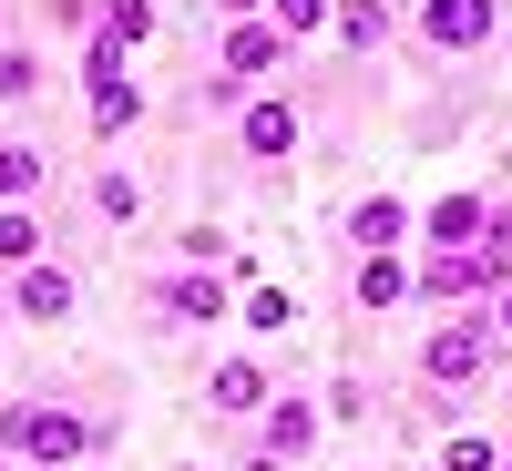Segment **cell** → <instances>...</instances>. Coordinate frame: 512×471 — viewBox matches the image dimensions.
Returning <instances> with one entry per match:
<instances>
[{"mask_svg":"<svg viewBox=\"0 0 512 471\" xmlns=\"http://www.w3.org/2000/svg\"><path fill=\"white\" fill-rule=\"evenodd\" d=\"M0 451L31 461V471H82L93 461V420L62 410V400H11L0 410Z\"/></svg>","mask_w":512,"mask_h":471,"instance_id":"cell-1","label":"cell"},{"mask_svg":"<svg viewBox=\"0 0 512 471\" xmlns=\"http://www.w3.org/2000/svg\"><path fill=\"white\" fill-rule=\"evenodd\" d=\"M492 359H502V338H492L482 308H451V318L420 328V379H431V390H482Z\"/></svg>","mask_w":512,"mask_h":471,"instance_id":"cell-2","label":"cell"},{"mask_svg":"<svg viewBox=\"0 0 512 471\" xmlns=\"http://www.w3.org/2000/svg\"><path fill=\"white\" fill-rule=\"evenodd\" d=\"M277 62H287V31H277V21H226V72H216V103H246Z\"/></svg>","mask_w":512,"mask_h":471,"instance_id":"cell-3","label":"cell"},{"mask_svg":"<svg viewBox=\"0 0 512 471\" xmlns=\"http://www.w3.org/2000/svg\"><path fill=\"white\" fill-rule=\"evenodd\" d=\"M492 31H502V0H420V41L431 52H492Z\"/></svg>","mask_w":512,"mask_h":471,"instance_id":"cell-4","label":"cell"},{"mask_svg":"<svg viewBox=\"0 0 512 471\" xmlns=\"http://www.w3.org/2000/svg\"><path fill=\"white\" fill-rule=\"evenodd\" d=\"M297 144H308L297 103H277V93H246V113H236V154H246V164H287Z\"/></svg>","mask_w":512,"mask_h":471,"instance_id":"cell-5","label":"cell"},{"mask_svg":"<svg viewBox=\"0 0 512 471\" xmlns=\"http://www.w3.org/2000/svg\"><path fill=\"white\" fill-rule=\"evenodd\" d=\"M72 297H82V287H72V267H52V256L11 267V308H21L31 328H62V318H72Z\"/></svg>","mask_w":512,"mask_h":471,"instance_id":"cell-6","label":"cell"},{"mask_svg":"<svg viewBox=\"0 0 512 471\" xmlns=\"http://www.w3.org/2000/svg\"><path fill=\"white\" fill-rule=\"evenodd\" d=\"M154 308L175 328H205V318H226V277L216 267H175V277H154Z\"/></svg>","mask_w":512,"mask_h":471,"instance_id":"cell-7","label":"cell"},{"mask_svg":"<svg viewBox=\"0 0 512 471\" xmlns=\"http://www.w3.org/2000/svg\"><path fill=\"white\" fill-rule=\"evenodd\" d=\"M482 216H492V195H441L431 216H410L420 246H482Z\"/></svg>","mask_w":512,"mask_h":471,"instance_id":"cell-8","label":"cell"},{"mask_svg":"<svg viewBox=\"0 0 512 471\" xmlns=\"http://www.w3.org/2000/svg\"><path fill=\"white\" fill-rule=\"evenodd\" d=\"M400 236H410V205H400V195H359V205H349V246H359V256H390Z\"/></svg>","mask_w":512,"mask_h":471,"instance_id":"cell-9","label":"cell"},{"mask_svg":"<svg viewBox=\"0 0 512 471\" xmlns=\"http://www.w3.org/2000/svg\"><path fill=\"white\" fill-rule=\"evenodd\" d=\"M144 123V82L134 72H93V134L113 144V134H134Z\"/></svg>","mask_w":512,"mask_h":471,"instance_id":"cell-10","label":"cell"},{"mask_svg":"<svg viewBox=\"0 0 512 471\" xmlns=\"http://www.w3.org/2000/svg\"><path fill=\"white\" fill-rule=\"evenodd\" d=\"M205 400H216L226 420H246V410H267V369H256V359H226L216 379H205Z\"/></svg>","mask_w":512,"mask_h":471,"instance_id":"cell-11","label":"cell"},{"mask_svg":"<svg viewBox=\"0 0 512 471\" xmlns=\"http://www.w3.org/2000/svg\"><path fill=\"white\" fill-rule=\"evenodd\" d=\"M318 431H328V420H318L308 400H277V410H267V461H297V451H318Z\"/></svg>","mask_w":512,"mask_h":471,"instance_id":"cell-12","label":"cell"},{"mask_svg":"<svg viewBox=\"0 0 512 471\" xmlns=\"http://www.w3.org/2000/svg\"><path fill=\"white\" fill-rule=\"evenodd\" d=\"M472 267H482V297H492V287H512V205H492V216H482Z\"/></svg>","mask_w":512,"mask_h":471,"instance_id":"cell-13","label":"cell"},{"mask_svg":"<svg viewBox=\"0 0 512 471\" xmlns=\"http://www.w3.org/2000/svg\"><path fill=\"white\" fill-rule=\"evenodd\" d=\"M349 287H359V308H400V297H410L400 246H390V256H359V277H349Z\"/></svg>","mask_w":512,"mask_h":471,"instance_id":"cell-14","label":"cell"},{"mask_svg":"<svg viewBox=\"0 0 512 471\" xmlns=\"http://www.w3.org/2000/svg\"><path fill=\"white\" fill-rule=\"evenodd\" d=\"M338 41H349V52H379V41H390V0H338Z\"/></svg>","mask_w":512,"mask_h":471,"instance_id":"cell-15","label":"cell"},{"mask_svg":"<svg viewBox=\"0 0 512 471\" xmlns=\"http://www.w3.org/2000/svg\"><path fill=\"white\" fill-rule=\"evenodd\" d=\"M103 41H113V52L154 41V0H103Z\"/></svg>","mask_w":512,"mask_h":471,"instance_id":"cell-16","label":"cell"},{"mask_svg":"<svg viewBox=\"0 0 512 471\" xmlns=\"http://www.w3.org/2000/svg\"><path fill=\"white\" fill-rule=\"evenodd\" d=\"M41 256V216L31 205H0V267H31Z\"/></svg>","mask_w":512,"mask_h":471,"instance_id":"cell-17","label":"cell"},{"mask_svg":"<svg viewBox=\"0 0 512 471\" xmlns=\"http://www.w3.org/2000/svg\"><path fill=\"white\" fill-rule=\"evenodd\" d=\"M328 11H338V0H267L256 21H277L287 41H318V31H328Z\"/></svg>","mask_w":512,"mask_h":471,"instance_id":"cell-18","label":"cell"},{"mask_svg":"<svg viewBox=\"0 0 512 471\" xmlns=\"http://www.w3.org/2000/svg\"><path fill=\"white\" fill-rule=\"evenodd\" d=\"M31 93H41V52L0 41V103H31Z\"/></svg>","mask_w":512,"mask_h":471,"instance_id":"cell-19","label":"cell"},{"mask_svg":"<svg viewBox=\"0 0 512 471\" xmlns=\"http://www.w3.org/2000/svg\"><path fill=\"white\" fill-rule=\"evenodd\" d=\"M41 185V144H0V205H21Z\"/></svg>","mask_w":512,"mask_h":471,"instance_id":"cell-20","label":"cell"},{"mask_svg":"<svg viewBox=\"0 0 512 471\" xmlns=\"http://www.w3.org/2000/svg\"><path fill=\"white\" fill-rule=\"evenodd\" d=\"M93 205H103L113 226H134V216H144V185H134V175H93Z\"/></svg>","mask_w":512,"mask_h":471,"instance_id":"cell-21","label":"cell"},{"mask_svg":"<svg viewBox=\"0 0 512 471\" xmlns=\"http://www.w3.org/2000/svg\"><path fill=\"white\" fill-rule=\"evenodd\" d=\"M441 471H502V451H492V441H451Z\"/></svg>","mask_w":512,"mask_h":471,"instance_id":"cell-22","label":"cell"},{"mask_svg":"<svg viewBox=\"0 0 512 471\" xmlns=\"http://www.w3.org/2000/svg\"><path fill=\"white\" fill-rule=\"evenodd\" d=\"M482 318H492V338L512 349V287H492V297H482Z\"/></svg>","mask_w":512,"mask_h":471,"instance_id":"cell-23","label":"cell"},{"mask_svg":"<svg viewBox=\"0 0 512 471\" xmlns=\"http://www.w3.org/2000/svg\"><path fill=\"white\" fill-rule=\"evenodd\" d=\"M256 11H267V0H216V21H256Z\"/></svg>","mask_w":512,"mask_h":471,"instance_id":"cell-24","label":"cell"},{"mask_svg":"<svg viewBox=\"0 0 512 471\" xmlns=\"http://www.w3.org/2000/svg\"><path fill=\"white\" fill-rule=\"evenodd\" d=\"M0 471H31V461H0Z\"/></svg>","mask_w":512,"mask_h":471,"instance_id":"cell-25","label":"cell"},{"mask_svg":"<svg viewBox=\"0 0 512 471\" xmlns=\"http://www.w3.org/2000/svg\"><path fill=\"white\" fill-rule=\"evenodd\" d=\"M502 471H512V441H502Z\"/></svg>","mask_w":512,"mask_h":471,"instance_id":"cell-26","label":"cell"}]
</instances>
